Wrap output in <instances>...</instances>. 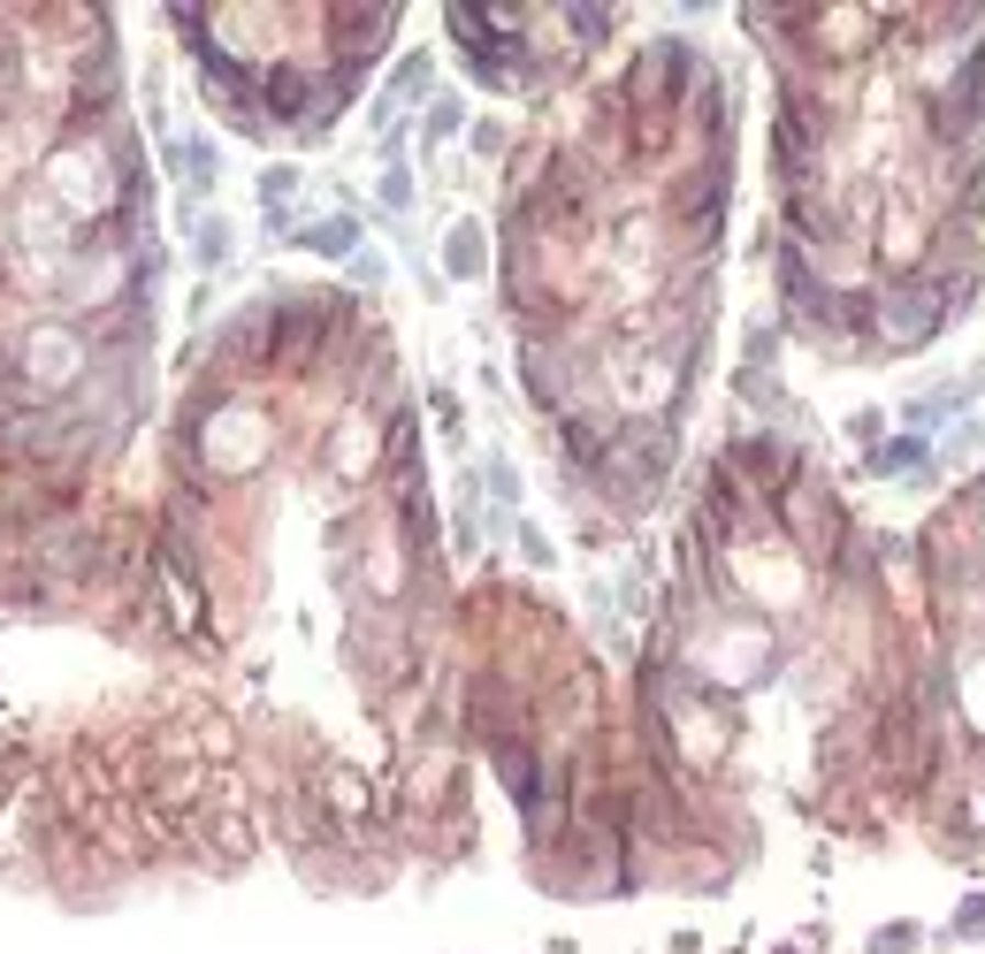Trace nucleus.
I'll list each match as a JSON object with an SVG mask.
<instances>
[{
  "label": "nucleus",
  "mask_w": 985,
  "mask_h": 954,
  "mask_svg": "<svg viewBox=\"0 0 985 954\" xmlns=\"http://www.w3.org/2000/svg\"><path fill=\"white\" fill-rule=\"evenodd\" d=\"M490 489H496V496H504V504L519 496V481H512V467H504V459H496V467H490Z\"/></svg>",
  "instance_id": "1a4fd4ad"
},
{
  "label": "nucleus",
  "mask_w": 985,
  "mask_h": 954,
  "mask_svg": "<svg viewBox=\"0 0 985 954\" xmlns=\"http://www.w3.org/2000/svg\"><path fill=\"white\" fill-rule=\"evenodd\" d=\"M451 276H482V229L474 222L451 229Z\"/></svg>",
  "instance_id": "f03ea898"
},
{
  "label": "nucleus",
  "mask_w": 985,
  "mask_h": 954,
  "mask_svg": "<svg viewBox=\"0 0 985 954\" xmlns=\"http://www.w3.org/2000/svg\"><path fill=\"white\" fill-rule=\"evenodd\" d=\"M925 459V436H894L878 459H871V474H902V467H917Z\"/></svg>",
  "instance_id": "7ed1b4c3"
},
{
  "label": "nucleus",
  "mask_w": 985,
  "mask_h": 954,
  "mask_svg": "<svg viewBox=\"0 0 985 954\" xmlns=\"http://www.w3.org/2000/svg\"><path fill=\"white\" fill-rule=\"evenodd\" d=\"M382 199H390V206H405V199H413V183H405V168H390V176H382Z\"/></svg>",
  "instance_id": "6e6552de"
},
{
  "label": "nucleus",
  "mask_w": 985,
  "mask_h": 954,
  "mask_svg": "<svg viewBox=\"0 0 985 954\" xmlns=\"http://www.w3.org/2000/svg\"><path fill=\"white\" fill-rule=\"evenodd\" d=\"M459 123H467V108H459L451 92H436V100H428V138H451Z\"/></svg>",
  "instance_id": "20e7f679"
},
{
  "label": "nucleus",
  "mask_w": 985,
  "mask_h": 954,
  "mask_svg": "<svg viewBox=\"0 0 985 954\" xmlns=\"http://www.w3.org/2000/svg\"><path fill=\"white\" fill-rule=\"evenodd\" d=\"M351 237H359L351 222H322V229H314V252H351Z\"/></svg>",
  "instance_id": "39448f33"
},
{
  "label": "nucleus",
  "mask_w": 985,
  "mask_h": 954,
  "mask_svg": "<svg viewBox=\"0 0 985 954\" xmlns=\"http://www.w3.org/2000/svg\"><path fill=\"white\" fill-rule=\"evenodd\" d=\"M917 947V924H886L878 940H871V954H909Z\"/></svg>",
  "instance_id": "423d86ee"
},
{
  "label": "nucleus",
  "mask_w": 985,
  "mask_h": 954,
  "mask_svg": "<svg viewBox=\"0 0 985 954\" xmlns=\"http://www.w3.org/2000/svg\"><path fill=\"white\" fill-rule=\"evenodd\" d=\"M871 321H886V344H925V336H940L948 306H940L932 283H909V291L886 299V314H871Z\"/></svg>",
  "instance_id": "f257e3e1"
},
{
  "label": "nucleus",
  "mask_w": 985,
  "mask_h": 954,
  "mask_svg": "<svg viewBox=\"0 0 985 954\" xmlns=\"http://www.w3.org/2000/svg\"><path fill=\"white\" fill-rule=\"evenodd\" d=\"M955 932H985V894H971V901L955 909Z\"/></svg>",
  "instance_id": "0eeeda50"
}]
</instances>
